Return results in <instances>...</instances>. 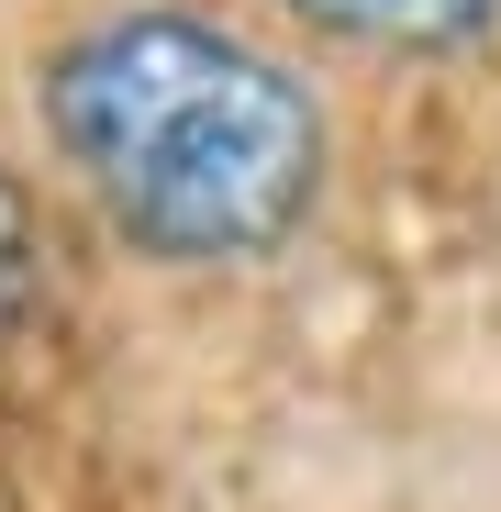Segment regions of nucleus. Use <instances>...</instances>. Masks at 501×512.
Listing matches in <instances>:
<instances>
[{"mask_svg": "<svg viewBox=\"0 0 501 512\" xmlns=\"http://www.w3.org/2000/svg\"><path fill=\"white\" fill-rule=\"evenodd\" d=\"M45 123L112 234L179 268L268 256L323 190L312 90L201 12H123L45 78Z\"/></svg>", "mask_w": 501, "mask_h": 512, "instance_id": "nucleus-1", "label": "nucleus"}, {"mask_svg": "<svg viewBox=\"0 0 501 512\" xmlns=\"http://www.w3.org/2000/svg\"><path fill=\"white\" fill-rule=\"evenodd\" d=\"M301 23H323V34H357V45H479L490 23H501V0H290Z\"/></svg>", "mask_w": 501, "mask_h": 512, "instance_id": "nucleus-2", "label": "nucleus"}, {"mask_svg": "<svg viewBox=\"0 0 501 512\" xmlns=\"http://www.w3.org/2000/svg\"><path fill=\"white\" fill-rule=\"evenodd\" d=\"M34 290H45V256H34V201H23V179H12V167H0V346L23 334Z\"/></svg>", "mask_w": 501, "mask_h": 512, "instance_id": "nucleus-3", "label": "nucleus"}]
</instances>
